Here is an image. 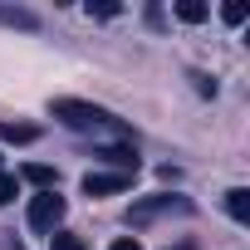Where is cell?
Instances as JSON below:
<instances>
[{"mask_svg": "<svg viewBox=\"0 0 250 250\" xmlns=\"http://www.w3.org/2000/svg\"><path fill=\"white\" fill-rule=\"evenodd\" d=\"M54 118L64 123V128H113V113H103V108H93V103H79V98H59L54 103Z\"/></svg>", "mask_w": 250, "mask_h": 250, "instance_id": "cell-1", "label": "cell"}, {"mask_svg": "<svg viewBox=\"0 0 250 250\" xmlns=\"http://www.w3.org/2000/svg\"><path fill=\"white\" fill-rule=\"evenodd\" d=\"M64 221V196L59 191H40L35 201H30V226L35 230H54Z\"/></svg>", "mask_w": 250, "mask_h": 250, "instance_id": "cell-2", "label": "cell"}, {"mask_svg": "<svg viewBox=\"0 0 250 250\" xmlns=\"http://www.w3.org/2000/svg\"><path fill=\"white\" fill-rule=\"evenodd\" d=\"M162 211H191V201L187 196H152V201H138L133 211H128V221H152V216H162Z\"/></svg>", "mask_w": 250, "mask_h": 250, "instance_id": "cell-3", "label": "cell"}, {"mask_svg": "<svg viewBox=\"0 0 250 250\" xmlns=\"http://www.w3.org/2000/svg\"><path fill=\"white\" fill-rule=\"evenodd\" d=\"M128 187H133V177H123V172H88L83 177V196H113Z\"/></svg>", "mask_w": 250, "mask_h": 250, "instance_id": "cell-4", "label": "cell"}, {"mask_svg": "<svg viewBox=\"0 0 250 250\" xmlns=\"http://www.w3.org/2000/svg\"><path fill=\"white\" fill-rule=\"evenodd\" d=\"M98 157H103V162H113L123 177H133V172H138V152H133V147H103Z\"/></svg>", "mask_w": 250, "mask_h": 250, "instance_id": "cell-5", "label": "cell"}, {"mask_svg": "<svg viewBox=\"0 0 250 250\" xmlns=\"http://www.w3.org/2000/svg\"><path fill=\"white\" fill-rule=\"evenodd\" d=\"M0 25H15V30H40V15H35V10H20V5H0Z\"/></svg>", "mask_w": 250, "mask_h": 250, "instance_id": "cell-6", "label": "cell"}, {"mask_svg": "<svg viewBox=\"0 0 250 250\" xmlns=\"http://www.w3.org/2000/svg\"><path fill=\"white\" fill-rule=\"evenodd\" d=\"M40 128L35 123H0V143H35Z\"/></svg>", "mask_w": 250, "mask_h": 250, "instance_id": "cell-7", "label": "cell"}, {"mask_svg": "<svg viewBox=\"0 0 250 250\" xmlns=\"http://www.w3.org/2000/svg\"><path fill=\"white\" fill-rule=\"evenodd\" d=\"M20 177H25V182H35V187H44V191H54V187H59V172H54V167H44V162H30Z\"/></svg>", "mask_w": 250, "mask_h": 250, "instance_id": "cell-8", "label": "cell"}, {"mask_svg": "<svg viewBox=\"0 0 250 250\" xmlns=\"http://www.w3.org/2000/svg\"><path fill=\"white\" fill-rule=\"evenodd\" d=\"M226 211H230V216H235V221L245 226V221H250V191H245V187L226 191Z\"/></svg>", "mask_w": 250, "mask_h": 250, "instance_id": "cell-9", "label": "cell"}, {"mask_svg": "<svg viewBox=\"0 0 250 250\" xmlns=\"http://www.w3.org/2000/svg\"><path fill=\"white\" fill-rule=\"evenodd\" d=\"M177 15H182L187 25H201V20H206V5H201V0H177Z\"/></svg>", "mask_w": 250, "mask_h": 250, "instance_id": "cell-10", "label": "cell"}, {"mask_svg": "<svg viewBox=\"0 0 250 250\" xmlns=\"http://www.w3.org/2000/svg\"><path fill=\"white\" fill-rule=\"evenodd\" d=\"M49 250H88V245H83L79 235H69V230H54V235H49Z\"/></svg>", "mask_w": 250, "mask_h": 250, "instance_id": "cell-11", "label": "cell"}, {"mask_svg": "<svg viewBox=\"0 0 250 250\" xmlns=\"http://www.w3.org/2000/svg\"><path fill=\"white\" fill-rule=\"evenodd\" d=\"M123 5H118V0H88V15H98V20H113Z\"/></svg>", "mask_w": 250, "mask_h": 250, "instance_id": "cell-12", "label": "cell"}, {"mask_svg": "<svg viewBox=\"0 0 250 250\" xmlns=\"http://www.w3.org/2000/svg\"><path fill=\"white\" fill-rule=\"evenodd\" d=\"M5 201H15V177L0 172V206H5Z\"/></svg>", "mask_w": 250, "mask_h": 250, "instance_id": "cell-13", "label": "cell"}, {"mask_svg": "<svg viewBox=\"0 0 250 250\" xmlns=\"http://www.w3.org/2000/svg\"><path fill=\"white\" fill-rule=\"evenodd\" d=\"M221 15H226V25H240V20H245V5H226Z\"/></svg>", "mask_w": 250, "mask_h": 250, "instance_id": "cell-14", "label": "cell"}, {"mask_svg": "<svg viewBox=\"0 0 250 250\" xmlns=\"http://www.w3.org/2000/svg\"><path fill=\"white\" fill-rule=\"evenodd\" d=\"M108 250H143V245H138V240H128V235H123V240H113Z\"/></svg>", "mask_w": 250, "mask_h": 250, "instance_id": "cell-15", "label": "cell"}, {"mask_svg": "<svg viewBox=\"0 0 250 250\" xmlns=\"http://www.w3.org/2000/svg\"><path fill=\"white\" fill-rule=\"evenodd\" d=\"M167 250H196V240H177V245H167Z\"/></svg>", "mask_w": 250, "mask_h": 250, "instance_id": "cell-16", "label": "cell"}]
</instances>
